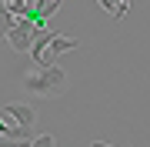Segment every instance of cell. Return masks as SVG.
I'll list each match as a JSON object with an SVG mask.
<instances>
[{
  "label": "cell",
  "mask_w": 150,
  "mask_h": 147,
  "mask_svg": "<svg viewBox=\"0 0 150 147\" xmlns=\"http://www.w3.org/2000/svg\"><path fill=\"white\" fill-rule=\"evenodd\" d=\"M0 137H7V141H33V134L27 131V127L4 120V114H0Z\"/></svg>",
  "instance_id": "5"
},
{
  "label": "cell",
  "mask_w": 150,
  "mask_h": 147,
  "mask_svg": "<svg viewBox=\"0 0 150 147\" xmlns=\"http://www.w3.org/2000/svg\"><path fill=\"white\" fill-rule=\"evenodd\" d=\"M100 7H103L110 17H117V20H123V17H127V7H120V0H100Z\"/></svg>",
  "instance_id": "6"
},
{
  "label": "cell",
  "mask_w": 150,
  "mask_h": 147,
  "mask_svg": "<svg viewBox=\"0 0 150 147\" xmlns=\"http://www.w3.org/2000/svg\"><path fill=\"white\" fill-rule=\"evenodd\" d=\"M23 87L30 94H37V97H57L60 90L67 87V70L64 67H37V70H30L23 77Z\"/></svg>",
  "instance_id": "1"
},
{
  "label": "cell",
  "mask_w": 150,
  "mask_h": 147,
  "mask_svg": "<svg viewBox=\"0 0 150 147\" xmlns=\"http://www.w3.org/2000/svg\"><path fill=\"white\" fill-rule=\"evenodd\" d=\"M0 114H4V117H13V124L33 131V107H27V104H7Z\"/></svg>",
  "instance_id": "3"
},
{
  "label": "cell",
  "mask_w": 150,
  "mask_h": 147,
  "mask_svg": "<svg viewBox=\"0 0 150 147\" xmlns=\"http://www.w3.org/2000/svg\"><path fill=\"white\" fill-rule=\"evenodd\" d=\"M33 33H37L33 17H17L10 37H7V44H10L13 50H20V54H30V47H33Z\"/></svg>",
  "instance_id": "2"
},
{
  "label": "cell",
  "mask_w": 150,
  "mask_h": 147,
  "mask_svg": "<svg viewBox=\"0 0 150 147\" xmlns=\"http://www.w3.org/2000/svg\"><path fill=\"white\" fill-rule=\"evenodd\" d=\"M0 147H30V141H7V137H0Z\"/></svg>",
  "instance_id": "8"
},
{
  "label": "cell",
  "mask_w": 150,
  "mask_h": 147,
  "mask_svg": "<svg viewBox=\"0 0 150 147\" xmlns=\"http://www.w3.org/2000/svg\"><path fill=\"white\" fill-rule=\"evenodd\" d=\"M30 147H54V134H40V137H33Z\"/></svg>",
  "instance_id": "7"
},
{
  "label": "cell",
  "mask_w": 150,
  "mask_h": 147,
  "mask_svg": "<svg viewBox=\"0 0 150 147\" xmlns=\"http://www.w3.org/2000/svg\"><path fill=\"white\" fill-rule=\"evenodd\" d=\"M77 47H80V40H77V37H60V33H57V37L50 40V47H47V67H54V64H57L54 57L67 54V50H77Z\"/></svg>",
  "instance_id": "4"
}]
</instances>
